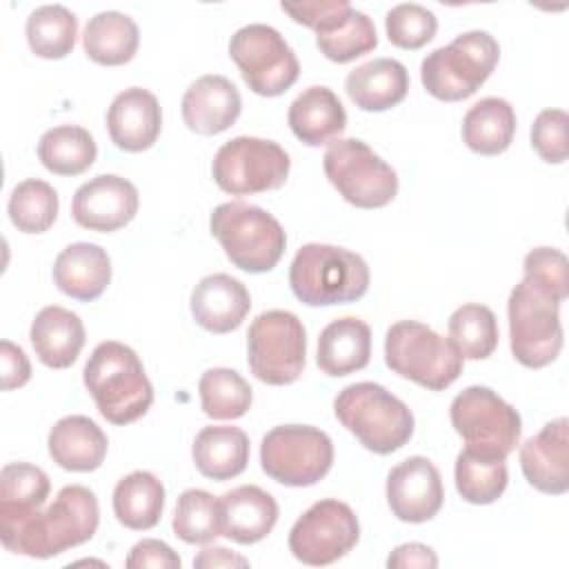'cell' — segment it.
I'll return each mask as SVG.
<instances>
[{"instance_id": "40", "label": "cell", "mask_w": 569, "mask_h": 569, "mask_svg": "<svg viewBox=\"0 0 569 569\" xmlns=\"http://www.w3.org/2000/svg\"><path fill=\"white\" fill-rule=\"evenodd\" d=\"M58 193L56 189L38 178L22 180L13 187L7 213L11 224L22 233H42L58 218Z\"/></svg>"}, {"instance_id": "44", "label": "cell", "mask_w": 569, "mask_h": 569, "mask_svg": "<svg viewBox=\"0 0 569 569\" xmlns=\"http://www.w3.org/2000/svg\"><path fill=\"white\" fill-rule=\"evenodd\" d=\"M569 116L562 109H545L536 116L531 124V147L536 153L549 162L560 164L569 156Z\"/></svg>"}, {"instance_id": "36", "label": "cell", "mask_w": 569, "mask_h": 569, "mask_svg": "<svg viewBox=\"0 0 569 569\" xmlns=\"http://www.w3.org/2000/svg\"><path fill=\"white\" fill-rule=\"evenodd\" d=\"M29 49L44 60H60L73 51L78 18L62 4H42L27 18Z\"/></svg>"}, {"instance_id": "6", "label": "cell", "mask_w": 569, "mask_h": 569, "mask_svg": "<svg viewBox=\"0 0 569 569\" xmlns=\"http://www.w3.org/2000/svg\"><path fill=\"white\" fill-rule=\"evenodd\" d=\"M498 60L500 47L491 33L467 31L422 60L420 80L433 98L458 102L473 96L487 82Z\"/></svg>"}, {"instance_id": "30", "label": "cell", "mask_w": 569, "mask_h": 569, "mask_svg": "<svg viewBox=\"0 0 569 569\" xmlns=\"http://www.w3.org/2000/svg\"><path fill=\"white\" fill-rule=\"evenodd\" d=\"M191 456L204 478L231 480L247 469L249 438L240 427L209 425L198 431Z\"/></svg>"}, {"instance_id": "11", "label": "cell", "mask_w": 569, "mask_h": 569, "mask_svg": "<svg viewBox=\"0 0 569 569\" xmlns=\"http://www.w3.org/2000/svg\"><path fill=\"white\" fill-rule=\"evenodd\" d=\"M262 471L287 487H311L333 465L331 438L311 425L273 427L260 445Z\"/></svg>"}, {"instance_id": "15", "label": "cell", "mask_w": 569, "mask_h": 569, "mask_svg": "<svg viewBox=\"0 0 569 569\" xmlns=\"http://www.w3.org/2000/svg\"><path fill=\"white\" fill-rule=\"evenodd\" d=\"M456 433L467 447L509 456L522 436L520 413L493 389L473 385L462 389L449 407Z\"/></svg>"}, {"instance_id": "4", "label": "cell", "mask_w": 569, "mask_h": 569, "mask_svg": "<svg viewBox=\"0 0 569 569\" xmlns=\"http://www.w3.org/2000/svg\"><path fill=\"white\" fill-rule=\"evenodd\" d=\"M333 411L340 425L378 456L398 451L413 436L411 409L378 382L345 387L333 400Z\"/></svg>"}, {"instance_id": "39", "label": "cell", "mask_w": 569, "mask_h": 569, "mask_svg": "<svg viewBox=\"0 0 569 569\" xmlns=\"http://www.w3.org/2000/svg\"><path fill=\"white\" fill-rule=\"evenodd\" d=\"M198 393L202 411L213 420L242 418L253 402L249 382L227 367L207 369L198 380Z\"/></svg>"}, {"instance_id": "12", "label": "cell", "mask_w": 569, "mask_h": 569, "mask_svg": "<svg viewBox=\"0 0 569 569\" xmlns=\"http://www.w3.org/2000/svg\"><path fill=\"white\" fill-rule=\"evenodd\" d=\"M280 7L298 24L316 31V44L331 62L345 64L378 47L373 20L347 0L282 2Z\"/></svg>"}, {"instance_id": "47", "label": "cell", "mask_w": 569, "mask_h": 569, "mask_svg": "<svg viewBox=\"0 0 569 569\" xmlns=\"http://www.w3.org/2000/svg\"><path fill=\"white\" fill-rule=\"evenodd\" d=\"M389 569H411V567H422V569H433L438 567V556L431 547L422 542H405L396 547L389 558H387Z\"/></svg>"}, {"instance_id": "16", "label": "cell", "mask_w": 569, "mask_h": 569, "mask_svg": "<svg viewBox=\"0 0 569 569\" xmlns=\"http://www.w3.org/2000/svg\"><path fill=\"white\" fill-rule=\"evenodd\" d=\"M360 538V522L347 502L325 498L313 502L289 531V551L296 560L325 567L345 558Z\"/></svg>"}, {"instance_id": "1", "label": "cell", "mask_w": 569, "mask_h": 569, "mask_svg": "<svg viewBox=\"0 0 569 569\" xmlns=\"http://www.w3.org/2000/svg\"><path fill=\"white\" fill-rule=\"evenodd\" d=\"M100 522L98 498L82 485H67L44 511L22 518H2L4 549L29 558H53L93 538Z\"/></svg>"}, {"instance_id": "33", "label": "cell", "mask_w": 569, "mask_h": 569, "mask_svg": "<svg viewBox=\"0 0 569 569\" xmlns=\"http://www.w3.org/2000/svg\"><path fill=\"white\" fill-rule=\"evenodd\" d=\"M140 42L138 24L120 11H100L93 18H89L84 33H82V47L84 53L104 67H118L129 62Z\"/></svg>"}, {"instance_id": "27", "label": "cell", "mask_w": 569, "mask_h": 569, "mask_svg": "<svg viewBox=\"0 0 569 569\" xmlns=\"http://www.w3.org/2000/svg\"><path fill=\"white\" fill-rule=\"evenodd\" d=\"M293 136L309 144L320 147L338 140L347 127V113L338 96L322 84H313L298 93L287 113Z\"/></svg>"}, {"instance_id": "20", "label": "cell", "mask_w": 569, "mask_h": 569, "mask_svg": "<svg viewBox=\"0 0 569 569\" xmlns=\"http://www.w3.org/2000/svg\"><path fill=\"white\" fill-rule=\"evenodd\" d=\"M180 107L182 120L193 133L218 136L238 120L242 98L229 78L207 73L189 84Z\"/></svg>"}, {"instance_id": "13", "label": "cell", "mask_w": 569, "mask_h": 569, "mask_svg": "<svg viewBox=\"0 0 569 569\" xmlns=\"http://www.w3.org/2000/svg\"><path fill=\"white\" fill-rule=\"evenodd\" d=\"M291 169L289 153L273 140L238 136L224 142L211 162L216 184L231 196L280 189Z\"/></svg>"}, {"instance_id": "34", "label": "cell", "mask_w": 569, "mask_h": 569, "mask_svg": "<svg viewBox=\"0 0 569 569\" xmlns=\"http://www.w3.org/2000/svg\"><path fill=\"white\" fill-rule=\"evenodd\" d=\"M164 509V487L151 471H131L113 489V513L120 525L147 531L160 522Z\"/></svg>"}, {"instance_id": "31", "label": "cell", "mask_w": 569, "mask_h": 569, "mask_svg": "<svg viewBox=\"0 0 569 569\" xmlns=\"http://www.w3.org/2000/svg\"><path fill=\"white\" fill-rule=\"evenodd\" d=\"M453 478L462 500L471 505H491L505 493L509 482L507 456L465 447L456 458Z\"/></svg>"}, {"instance_id": "3", "label": "cell", "mask_w": 569, "mask_h": 569, "mask_svg": "<svg viewBox=\"0 0 569 569\" xmlns=\"http://www.w3.org/2000/svg\"><path fill=\"white\" fill-rule=\"evenodd\" d=\"M369 278L360 253L320 242L302 244L289 267L291 291L309 307L356 302L367 293Z\"/></svg>"}, {"instance_id": "2", "label": "cell", "mask_w": 569, "mask_h": 569, "mask_svg": "<svg viewBox=\"0 0 569 569\" xmlns=\"http://www.w3.org/2000/svg\"><path fill=\"white\" fill-rule=\"evenodd\" d=\"M82 380L100 416L111 425L136 422L153 402V387L138 353L116 340H104L91 351Z\"/></svg>"}, {"instance_id": "43", "label": "cell", "mask_w": 569, "mask_h": 569, "mask_svg": "<svg viewBox=\"0 0 569 569\" xmlns=\"http://www.w3.org/2000/svg\"><path fill=\"white\" fill-rule=\"evenodd\" d=\"M525 280L542 289L556 302H565L569 296V264L560 249L536 247L525 256Z\"/></svg>"}, {"instance_id": "18", "label": "cell", "mask_w": 569, "mask_h": 569, "mask_svg": "<svg viewBox=\"0 0 569 569\" xmlns=\"http://www.w3.org/2000/svg\"><path fill=\"white\" fill-rule=\"evenodd\" d=\"M138 189L122 176L102 173L78 187L71 200L73 220L89 229L109 233L129 224L138 213Z\"/></svg>"}, {"instance_id": "25", "label": "cell", "mask_w": 569, "mask_h": 569, "mask_svg": "<svg viewBox=\"0 0 569 569\" xmlns=\"http://www.w3.org/2000/svg\"><path fill=\"white\" fill-rule=\"evenodd\" d=\"M29 338L42 365L51 369H67L78 360L87 333L78 313L49 305L36 313Z\"/></svg>"}, {"instance_id": "28", "label": "cell", "mask_w": 569, "mask_h": 569, "mask_svg": "<svg viewBox=\"0 0 569 569\" xmlns=\"http://www.w3.org/2000/svg\"><path fill=\"white\" fill-rule=\"evenodd\" d=\"M49 456L67 471H96L107 456L109 440L104 431L87 416L60 418L47 438Z\"/></svg>"}, {"instance_id": "21", "label": "cell", "mask_w": 569, "mask_h": 569, "mask_svg": "<svg viewBox=\"0 0 569 569\" xmlns=\"http://www.w3.org/2000/svg\"><path fill=\"white\" fill-rule=\"evenodd\" d=\"M107 129L111 142L122 151L138 153L153 147L162 129L158 98L142 87L120 91L107 111Z\"/></svg>"}, {"instance_id": "32", "label": "cell", "mask_w": 569, "mask_h": 569, "mask_svg": "<svg viewBox=\"0 0 569 569\" xmlns=\"http://www.w3.org/2000/svg\"><path fill=\"white\" fill-rule=\"evenodd\" d=\"M516 133V111L505 98H482L462 118V140L480 156H498L509 149Z\"/></svg>"}, {"instance_id": "10", "label": "cell", "mask_w": 569, "mask_h": 569, "mask_svg": "<svg viewBox=\"0 0 569 569\" xmlns=\"http://www.w3.org/2000/svg\"><path fill=\"white\" fill-rule=\"evenodd\" d=\"M327 180L353 207L380 209L398 193V173L367 142L338 138L322 158Z\"/></svg>"}, {"instance_id": "45", "label": "cell", "mask_w": 569, "mask_h": 569, "mask_svg": "<svg viewBox=\"0 0 569 569\" xmlns=\"http://www.w3.org/2000/svg\"><path fill=\"white\" fill-rule=\"evenodd\" d=\"M129 569H144V567H156V569H180V556L162 540L156 538H144L136 542L124 560Z\"/></svg>"}, {"instance_id": "37", "label": "cell", "mask_w": 569, "mask_h": 569, "mask_svg": "<svg viewBox=\"0 0 569 569\" xmlns=\"http://www.w3.org/2000/svg\"><path fill=\"white\" fill-rule=\"evenodd\" d=\"M51 491L49 476L29 462H9L0 471V520L38 511Z\"/></svg>"}, {"instance_id": "35", "label": "cell", "mask_w": 569, "mask_h": 569, "mask_svg": "<svg viewBox=\"0 0 569 569\" xmlns=\"http://www.w3.org/2000/svg\"><path fill=\"white\" fill-rule=\"evenodd\" d=\"M98 156L93 136L78 124H60L42 133L38 158L42 167L56 176H80Z\"/></svg>"}, {"instance_id": "46", "label": "cell", "mask_w": 569, "mask_h": 569, "mask_svg": "<svg viewBox=\"0 0 569 569\" xmlns=\"http://www.w3.org/2000/svg\"><path fill=\"white\" fill-rule=\"evenodd\" d=\"M0 362H2V389L11 391L29 382L31 365L27 353L11 340L0 342Z\"/></svg>"}, {"instance_id": "26", "label": "cell", "mask_w": 569, "mask_h": 569, "mask_svg": "<svg viewBox=\"0 0 569 569\" xmlns=\"http://www.w3.org/2000/svg\"><path fill=\"white\" fill-rule=\"evenodd\" d=\"M371 329L356 316L331 320L318 336L316 365L322 373L342 378L369 365Z\"/></svg>"}, {"instance_id": "38", "label": "cell", "mask_w": 569, "mask_h": 569, "mask_svg": "<svg viewBox=\"0 0 569 569\" xmlns=\"http://www.w3.org/2000/svg\"><path fill=\"white\" fill-rule=\"evenodd\" d=\"M447 329L462 360H485L498 347V320L487 305L467 302L458 307L449 316Z\"/></svg>"}, {"instance_id": "42", "label": "cell", "mask_w": 569, "mask_h": 569, "mask_svg": "<svg viewBox=\"0 0 569 569\" xmlns=\"http://www.w3.org/2000/svg\"><path fill=\"white\" fill-rule=\"evenodd\" d=\"M385 29L393 47L416 51L433 40L438 31V18L422 4L402 2L387 11Z\"/></svg>"}, {"instance_id": "29", "label": "cell", "mask_w": 569, "mask_h": 569, "mask_svg": "<svg viewBox=\"0 0 569 569\" xmlns=\"http://www.w3.org/2000/svg\"><path fill=\"white\" fill-rule=\"evenodd\" d=\"M345 91L362 111H387L400 104L409 91V73L393 58H376L349 71Z\"/></svg>"}, {"instance_id": "8", "label": "cell", "mask_w": 569, "mask_h": 569, "mask_svg": "<svg viewBox=\"0 0 569 569\" xmlns=\"http://www.w3.org/2000/svg\"><path fill=\"white\" fill-rule=\"evenodd\" d=\"M507 316L511 353L522 367L542 369L560 356V302L522 278L509 293Z\"/></svg>"}, {"instance_id": "7", "label": "cell", "mask_w": 569, "mask_h": 569, "mask_svg": "<svg viewBox=\"0 0 569 569\" xmlns=\"http://www.w3.org/2000/svg\"><path fill=\"white\" fill-rule=\"evenodd\" d=\"M387 367L429 391L451 387L462 373V356L431 327L418 320H398L385 336Z\"/></svg>"}, {"instance_id": "23", "label": "cell", "mask_w": 569, "mask_h": 569, "mask_svg": "<svg viewBox=\"0 0 569 569\" xmlns=\"http://www.w3.org/2000/svg\"><path fill=\"white\" fill-rule=\"evenodd\" d=\"M222 536L238 545L260 542L278 522L276 498L258 485H240L220 496Z\"/></svg>"}, {"instance_id": "17", "label": "cell", "mask_w": 569, "mask_h": 569, "mask_svg": "<svg viewBox=\"0 0 569 569\" xmlns=\"http://www.w3.org/2000/svg\"><path fill=\"white\" fill-rule=\"evenodd\" d=\"M445 500L442 478L436 465L425 456H411L398 462L387 476V502L391 513L411 525L431 520Z\"/></svg>"}, {"instance_id": "14", "label": "cell", "mask_w": 569, "mask_h": 569, "mask_svg": "<svg viewBox=\"0 0 569 569\" xmlns=\"http://www.w3.org/2000/svg\"><path fill=\"white\" fill-rule=\"evenodd\" d=\"M229 56L247 87L264 98L282 96L300 76V62L278 29L247 24L229 40Z\"/></svg>"}, {"instance_id": "9", "label": "cell", "mask_w": 569, "mask_h": 569, "mask_svg": "<svg viewBox=\"0 0 569 569\" xmlns=\"http://www.w3.org/2000/svg\"><path fill=\"white\" fill-rule=\"evenodd\" d=\"M247 362L264 385L296 382L307 362V331L300 318L284 309L256 316L247 333Z\"/></svg>"}, {"instance_id": "24", "label": "cell", "mask_w": 569, "mask_h": 569, "mask_svg": "<svg viewBox=\"0 0 569 569\" xmlns=\"http://www.w3.org/2000/svg\"><path fill=\"white\" fill-rule=\"evenodd\" d=\"M111 280L109 253L93 242H73L64 247L53 262L56 287L80 302L100 298Z\"/></svg>"}, {"instance_id": "48", "label": "cell", "mask_w": 569, "mask_h": 569, "mask_svg": "<svg viewBox=\"0 0 569 569\" xmlns=\"http://www.w3.org/2000/svg\"><path fill=\"white\" fill-rule=\"evenodd\" d=\"M193 567L198 569H213V567H249V560L224 549V547H204L196 558Z\"/></svg>"}, {"instance_id": "19", "label": "cell", "mask_w": 569, "mask_h": 569, "mask_svg": "<svg viewBox=\"0 0 569 569\" xmlns=\"http://www.w3.org/2000/svg\"><path fill=\"white\" fill-rule=\"evenodd\" d=\"M520 467L527 482L549 496L569 489V420L556 418L520 447Z\"/></svg>"}, {"instance_id": "5", "label": "cell", "mask_w": 569, "mask_h": 569, "mask_svg": "<svg viewBox=\"0 0 569 569\" xmlns=\"http://www.w3.org/2000/svg\"><path fill=\"white\" fill-rule=\"evenodd\" d=\"M209 229L227 258L249 273L271 271L287 247V236L280 222L262 207L240 200L218 204L211 211Z\"/></svg>"}, {"instance_id": "22", "label": "cell", "mask_w": 569, "mask_h": 569, "mask_svg": "<svg viewBox=\"0 0 569 569\" xmlns=\"http://www.w3.org/2000/svg\"><path fill=\"white\" fill-rule=\"evenodd\" d=\"M191 316L211 333H229L242 325L251 309L247 287L229 273L204 276L191 291Z\"/></svg>"}, {"instance_id": "41", "label": "cell", "mask_w": 569, "mask_h": 569, "mask_svg": "<svg viewBox=\"0 0 569 569\" xmlns=\"http://www.w3.org/2000/svg\"><path fill=\"white\" fill-rule=\"evenodd\" d=\"M173 533L187 545H204L222 536L220 498L204 489H187L178 496Z\"/></svg>"}]
</instances>
